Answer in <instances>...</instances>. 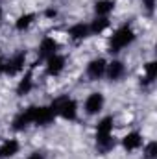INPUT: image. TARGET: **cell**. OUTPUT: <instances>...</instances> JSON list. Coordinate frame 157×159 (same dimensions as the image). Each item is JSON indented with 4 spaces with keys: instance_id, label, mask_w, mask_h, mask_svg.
I'll use <instances>...</instances> for the list:
<instances>
[{
    "instance_id": "30bf717a",
    "label": "cell",
    "mask_w": 157,
    "mask_h": 159,
    "mask_svg": "<svg viewBox=\"0 0 157 159\" xmlns=\"http://www.w3.org/2000/svg\"><path fill=\"white\" fill-rule=\"evenodd\" d=\"M57 52H59V43H57V39L54 35H44L39 41V46H37V57H39V61L44 63L50 56H54Z\"/></svg>"
},
{
    "instance_id": "4fadbf2b",
    "label": "cell",
    "mask_w": 157,
    "mask_h": 159,
    "mask_svg": "<svg viewBox=\"0 0 157 159\" xmlns=\"http://www.w3.org/2000/svg\"><path fill=\"white\" fill-rule=\"evenodd\" d=\"M35 87V76H34V70H26L19 81L15 85V94L17 96H28Z\"/></svg>"
},
{
    "instance_id": "ac0fdd59",
    "label": "cell",
    "mask_w": 157,
    "mask_h": 159,
    "mask_svg": "<svg viewBox=\"0 0 157 159\" xmlns=\"http://www.w3.org/2000/svg\"><path fill=\"white\" fill-rule=\"evenodd\" d=\"M109 28H111V19L109 17H94L89 22L91 35H104Z\"/></svg>"
},
{
    "instance_id": "ba28073f",
    "label": "cell",
    "mask_w": 157,
    "mask_h": 159,
    "mask_svg": "<svg viewBox=\"0 0 157 159\" xmlns=\"http://www.w3.org/2000/svg\"><path fill=\"white\" fill-rule=\"evenodd\" d=\"M105 67H107V59L102 56H96L92 59L87 61L85 65V76L89 78V81H100L105 76Z\"/></svg>"
},
{
    "instance_id": "e0dca14e",
    "label": "cell",
    "mask_w": 157,
    "mask_h": 159,
    "mask_svg": "<svg viewBox=\"0 0 157 159\" xmlns=\"http://www.w3.org/2000/svg\"><path fill=\"white\" fill-rule=\"evenodd\" d=\"M35 20H37V15H35V13H32V11H24V13H20V15L15 19L13 26H15L17 32H28V30L35 24Z\"/></svg>"
},
{
    "instance_id": "8fae6325",
    "label": "cell",
    "mask_w": 157,
    "mask_h": 159,
    "mask_svg": "<svg viewBox=\"0 0 157 159\" xmlns=\"http://www.w3.org/2000/svg\"><path fill=\"white\" fill-rule=\"evenodd\" d=\"M128 74V65L122 61V59H111L107 61V67H105V78L113 83H117L120 80H124V76Z\"/></svg>"
},
{
    "instance_id": "ffe728a7",
    "label": "cell",
    "mask_w": 157,
    "mask_h": 159,
    "mask_svg": "<svg viewBox=\"0 0 157 159\" xmlns=\"http://www.w3.org/2000/svg\"><path fill=\"white\" fill-rule=\"evenodd\" d=\"M141 150H142V159H155L157 157V143L154 139L148 141V143H144Z\"/></svg>"
},
{
    "instance_id": "52a82bcc",
    "label": "cell",
    "mask_w": 157,
    "mask_h": 159,
    "mask_svg": "<svg viewBox=\"0 0 157 159\" xmlns=\"http://www.w3.org/2000/svg\"><path fill=\"white\" fill-rule=\"evenodd\" d=\"M44 74L48 76V78H59L63 72H65V69H67V57L63 56V54H54V56H50L46 61H44Z\"/></svg>"
},
{
    "instance_id": "7c38bea8",
    "label": "cell",
    "mask_w": 157,
    "mask_h": 159,
    "mask_svg": "<svg viewBox=\"0 0 157 159\" xmlns=\"http://www.w3.org/2000/svg\"><path fill=\"white\" fill-rule=\"evenodd\" d=\"M67 37L74 43H83L91 37V30H89V22H83V20H78L74 24L69 26L67 30Z\"/></svg>"
},
{
    "instance_id": "7402d4cb",
    "label": "cell",
    "mask_w": 157,
    "mask_h": 159,
    "mask_svg": "<svg viewBox=\"0 0 157 159\" xmlns=\"http://www.w3.org/2000/svg\"><path fill=\"white\" fill-rule=\"evenodd\" d=\"M44 17H46V19H50V20H52V19H56V17H57V9H56V7H48V9L44 11Z\"/></svg>"
},
{
    "instance_id": "cb8c5ba5",
    "label": "cell",
    "mask_w": 157,
    "mask_h": 159,
    "mask_svg": "<svg viewBox=\"0 0 157 159\" xmlns=\"http://www.w3.org/2000/svg\"><path fill=\"white\" fill-rule=\"evenodd\" d=\"M2 19H4V9H2V4H0V22H2Z\"/></svg>"
},
{
    "instance_id": "277c9868",
    "label": "cell",
    "mask_w": 157,
    "mask_h": 159,
    "mask_svg": "<svg viewBox=\"0 0 157 159\" xmlns=\"http://www.w3.org/2000/svg\"><path fill=\"white\" fill-rule=\"evenodd\" d=\"M26 65H28V56H26V52H13L9 57H4V63H2V69H0V72L4 74V76H17V74H20L24 69H26Z\"/></svg>"
},
{
    "instance_id": "603a6c76",
    "label": "cell",
    "mask_w": 157,
    "mask_h": 159,
    "mask_svg": "<svg viewBox=\"0 0 157 159\" xmlns=\"http://www.w3.org/2000/svg\"><path fill=\"white\" fill-rule=\"evenodd\" d=\"M26 159H46V156H44L43 152H39V150H35V152L28 154V156H26Z\"/></svg>"
},
{
    "instance_id": "6da1fadb",
    "label": "cell",
    "mask_w": 157,
    "mask_h": 159,
    "mask_svg": "<svg viewBox=\"0 0 157 159\" xmlns=\"http://www.w3.org/2000/svg\"><path fill=\"white\" fill-rule=\"evenodd\" d=\"M115 131V117L105 115L96 122L94 126V144L100 154H109L117 146V139L113 135Z\"/></svg>"
},
{
    "instance_id": "5b68a950",
    "label": "cell",
    "mask_w": 157,
    "mask_h": 159,
    "mask_svg": "<svg viewBox=\"0 0 157 159\" xmlns=\"http://www.w3.org/2000/svg\"><path fill=\"white\" fill-rule=\"evenodd\" d=\"M105 106V94L102 91H91L87 96H85V102H83V111L85 115L89 117H96L102 113Z\"/></svg>"
},
{
    "instance_id": "7a4b0ae2",
    "label": "cell",
    "mask_w": 157,
    "mask_h": 159,
    "mask_svg": "<svg viewBox=\"0 0 157 159\" xmlns=\"http://www.w3.org/2000/svg\"><path fill=\"white\" fill-rule=\"evenodd\" d=\"M137 39V34H135V30H133V26L129 24V22H124V24H120L117 30H113V34L109 35V39H107V52L109 54H120L122 50H126V48H129L133 43Z\"/></svg>"
},
{
    "instance_id": "8992f818",
    "label": "cell",
    "mask_w": 157,
    "mask_h": 159,
    "mask_svg": "<svg viewBox=\"0 0 157 159\" xmlns=\"http://www.w3.org/2000/svg\"><path fill=\"white\" fill-rule=\"evenodd\" d=\"M30 109H32V122H34V126H37V128H44V126L54 124L56 115H54V111H52L50 106L34 104V106H30Z\"/></svg>"
},
{
    "instance_id": "9a60e30c",
    "label": "cell",
    "mask_w": 157,
    "mask_h": 159,
    "mask_svg": "<svg viewBox=\"0 0 157 159\" xmlns=\"http://www.w3.org/2000/svg\"><path fill=\"white\" fill-rule=\"evenodd\" d=\"M20 148H22V144H20L19 139H15V137H7V139H4V141L0 143V159L15 157V156L20 152Z\"/></svg>"
},
{
    "instance_id": "44dd1931",
    "label": "cell",
    "mask_w": 157,
    "mask_h": 159,
    "mask_svg": "<svg viewBox=\"0 0 157 159\" xmlns=\"http://www.w3.org/2000/svg\"><path fill=\"white\" fill-rule=\"evenodd\" d=\"M141 4H142V11H146L152 17L155 11V0H141Z\"/></svg>"
},
{
    "instance_id": "3957f363",
    "label": "cell",
    "mask_w": 157,
    "mask_h": 159,
    "mask_svg": "<svg viewBox=\"0 0 157 159\" xmlns=\"http://www.w3.org/2000/svg\"><path fill=\"white\" fill-rule=\"evenodd\" d=\"M56 115V119H63L67 122H74L78 119V102L70 96V94H59L54 96L52 102L48 104Z\"/></svg>"
},
{
    "instance_id": "9c48e42d",
    "label": "cell",
    "mask_w": 157,
    "mask_h": 159,
    "mask_svg": "<svg viewBox=\"0 0 157 159\" xmlns=\"http://www.w3.org/2000/svg\"><path fill=\"white\" fill-rule=\"evenodd\" d=\"M144 144V135L139 131V129H131L128 131L122 139H120V146L126 154H133V152H139Z\"/></svg>"
},
{
    "instance_id": "2e32d148",
    "label": "cell",
    "mask_w": 157,
    "mask_h": 159,
    "mask_svg": "<svg viewBox=\"0 0 157 159\" xmlns=\"http://www.w3.org/2000/svg\"><path fill=\"white\" fill-rule=\"evenodd\" d=\"M157 78V61L155 59H148L142 63V76H141V85L148 87L154 85V81Z\"/></svg>"
},
{
    "instance_id": "5bb4252c",
    "label": "cell",
    "mask_w": 157,
    "mask_h": 159,
    "mask_svg": "<svg viewBox=\"0 0 157 159\" xmlns=\"http://www.w3.org/2000/svg\"><path fill=\"white\" fill-rule=\"evenodd\" d=\"M30 126H34V122H32V109H30V106H28V107L20 109V111L11 119V129H13V131H24V129H28Z\"/></svg>"
},
{
    "instance_id": "d6986e66",
    "label": "cell",
    "mask_w": 157,
    "mask_h": 159,
    "mask_svg": "<svg viewBox=\"0 0 157 159\" xmlns=\"http://www.w3.org/2000/svg\"><path fill=\"white\" fill-rule=\"evenodd\" d=\"M92 9H94V17H109L117 9V0H96Z\"/></svg>"
}]
</instances>
